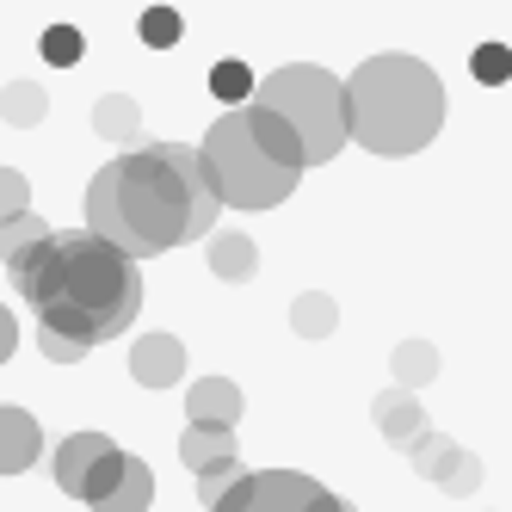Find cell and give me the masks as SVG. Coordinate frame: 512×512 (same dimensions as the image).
I'll use <instances>...</instances> for the list:
<instances>
[{"label": "cell", "instance_id": "83f0119b", "mask_svg": "<svg viewBox=\"0 0 512 512\" xmlns=\"http://www.w3.org/2000/svg\"><path fill=\"white\" fill-rule=\"evenodd\" d=\"M13 346H19V327H13V309H0V364L13 358Z\"/></svg>", "mask_w": 512, "mask_h": 512}, {"label": "cell", "instance_id": "52a82bcc", "mask_svg": "<svg viewBox=\"0 0 512 512\" xmlns=\"http://www.w3.org/2000/svg\"><path fill=\"white\" fill-rule=\"evenodd\" d=\"M124 457H130V451H118L105 432H68L62 445H56V457H50V469H56V488H62L68 500L99 506L105 494L118 488Z\"/></svg>", "mask_w": 512, "mask_h": 512}, {"label": "cell", "instance_id": "ffe728a7", "mask_svg": "<svg viewBox=\"0 0 512 512\" xmlns=\"http://www.w3.org/2000/svg\"><path fill=\"white\" fill-rule=\"evenodd\" d=\"M395 377H401V389H420V383H432L438 377V352L426 346V340H401L395 346Z\"/></svg>", "mask_w": 512, "mask_h": 512}, {"label": "cell", "instance_id": "9a60e30c", "mask_svg": "<svg viewBox=\"0 0 512 512\" xmlns=\"http://www.w3.org/2000/svg\"><path fill=\"white\" fill-rule=\"evenodd\" d=\"M155 500V469L142 463V457H124V475H118V488L105 494L93 512H149Z\"/></svg>", "mask_w": 512, "mask_h": 512}, {"label": "cell", "instance_id": "cb8c5ba5", "mask_svg": "<svg viewBox=\"0 0 512 512\" xmlns=\"http://www.w3.org/2000/svg\"><path fill=\"white\" fill-rule=\"evenodd\" d=\"M44 50H50V56H56L62 68H68V62H75V56H81V38H75V31H68V25H56V31H50V38H44Z\"/></svg>", "mask_w": 512, "mask_h": 512}, {"label": "cell", "instance_id": "277c9868", "mask_svg": "<svg viewBox=\"0 0 512 512\" xmlns=\"http://www.w3.org/2000/svg\"><path fill=\"white\" fill-rule=\"evenodd\" d=\"M198 155H204V173H210L216 198H223V210H272V204H284L297 192V179H303L297 167H284V161H272L260 149V136H253L241 105L210 124Z\"/></svg>", "mask_w": 512, "mask_h": 512}, {"label": "cell", "instance_id": "3957f363", "mask_svg": "<svg viewBox=\"0 0 512 512\" xmlns=\"http://www.w3.org/2000/svg\"><path fill=\"white\" fill-rule=\"evenodd\" d=\"M445 124V81L420 56H371L346 75V130L371 155H420Z\"/></svg>", "mask_w": 512, "mask_h": 512}, {"label": "cell", "instance_id": "5b68a950", "mask_svg": "<svg viewBox=\"0 0 512 512\" xmlns=\"http://www.w3.org/2000/svg\"><path fill=\"white\" fill-rule=\"evenodd\" d=\"M260 105H266V112H278L290 130H297L309 167L334 161L346 142H352V130H346V81L327 75V68H315V62L272 68V75L260 81Z\"/></svg>", "mask_w": 512, "mask_h": 512}, {"label": "cell", "instance_id": "ac0fdd59", "mask_svg": "<svg viewBox=\"0 0 512 512\" xmlns=\"http://www.w3.org/2000/svg\"><path fill=\"white\" fill-rule=\"evenodd\" d=\"M44 112H50V99H44L38 81H7V87H0V118H7L13 130L44 124Z\"/></svg>", "mask_w": 512, "mask_h": 512}, {"label": "cell", "instance_id": "8992f818", "mask_svg": "<svg viewBox=\"0 0 512 512\" xmlns=\"http://www.w3.org/2000/svg\"><path fill=\"white\" fill-rule=\"evenodd\" d=\"M210 512H352L334 488L297 469H247Z\"/></svg>", "mask_w": 512, "mask_h": 512}, {"label": "cell", "instance_id": "2e32d148", "mask_svg": "<svg viewBox=\"0 0 512 512\" xmlns=\"http://www.w3.org/2000/svg\"><path fill=\"white\" fill-rule=\"evenodd\" d=\"M210 272L223 284H247L253 272H260V247H253L247 235H216L210 241Z\"/></svg>", "mask_w": 512, "mask_h": 512}, {"label": "cell", "instance_id": "5bb4252c", "mask_svg": "<svg viewBox=\"0 0 512 512\" xmlns=\"http://www.w3.org/2000/svg\"><path fill=\"white\" fill-rule=\"evenodd\" d=\"M241 112H247L253 136H260V149H266L272 161H284V167H297V173L309 167V161H303V142H297V130H290V124H284L278 112H266L260 99H253V105H241Z\"/></svg>", "mask_w": 512, "mask_h": 512}, {"label": "cell", "instance_id": "9c48e42d", "mask_svg": "<svg viewBox=\"0 0 512 512\" xmlns=\"http://www.w3.org/2000/svg\"><path fill=\"white\" fill-rule=\"evenodd\" d=\"M408 463L426 475V482H438L445 494H475V488H482V463H475L463 445H451V438H438V432H420L414 438Z\"/></svg>", "mask_w": 512, "mask_h": 512}, {"label": "cell", "instance_id": "8fae6325", "mask_svg": "<svg viewBox=\"0 0 512 512\" xmlns=\"http://www.w3.org/2000/svg\"><path fill=\"white\" fill-rule=\"evenodd\" d=\"M130 377H136L142 389L179 383V377H186V346H179L173 334H142L136 352H130Z\"/></svg>", "mask_w": 512, "mask_h": 512}, {"label": "cell", "instance_id": "44dd1931", "mask_svg": "<svg viewBox=\"0 0 512 512\" xmlns=\"http://www.w3.org/2000/svg\"><path fill=\"white\" fill-rule=\"evenodd\" d=\"M19 216H31V186H25V173L0 167V229L19 223Z\"/></svg>", "mask_w": 512, "mask_h": 512}, {"label": "cell", "instance_id": "d4e9b609", "mask_svg": "<svg viewBox=\"0 0 512 512\" xmlns=\"http://www.w3.org/2000/svg\"><path fill=\"white\" fill-rule=\"evenodd\" d=\"M210 87H216V93H223V99H235V93H247V68H241V62H223V68H216V75H210Z\"/></svg>", "mask_w": 512, "mask_h": 512}, {"label": "cell", "instance_id": "4316f807", "mask_svg": "<svg viewBox=\"0 0 512 512\" xmlns=\"http://www.w3.org/2000/svg\"><path fill=\"white\" fill-rule=\"evenodd\" d=\"M506 68H512V62H506V50H494V44H488V50H482V62H475V75H482V81H500Z\"/></svg>", "mask_w": 512, "mask_h": 512}, {"label": "cell", "instance_id": "30bf717a", "mask_svg": "<svg viewBox=\"0 0 512 512\" xmlns=\"http://www.w3.org/2000/svg\"><path fill=\"white\" fill-rule=\"evenodd\" d=\"M241 408H247L241 383H229V377H198L192 395H186V426H223V432H235Z\"/></svg>", "mask_w": 512, "mask_h": 512}, {"label": "cell", "instance_id": "4fadbf2b", "mask_svg": "<svg viewBox=\"0 0 512 512\" xmlns=\"http://www.w3.org/2000/svg\"><path fill=\"white\" fill-rule=\"evenodd\" d=\"M371 414H377V432H383V438H395L401 451H408L414 438L426 432V414H420V401H414L408 389H383Z\"/></svg>", "mask_w": 512, "mask_h": 512}, {"label": "cell", "instance_id": "7402d4cb", "mask_svg": "<svg viewBox=\"0 0 512 512\" xmlns=\"http://www.w3.org/2000/svg\"><path fill=\"white\" fill-rule=\"evenodd\" d=\"M44 235H50L44 216H19V223L0 229V260H7V253H19V247H31V241H44Z\"/></svg>", "mask_w": 512, "mask_h": 512}, {"label": "cell", "instance_id": "7a4b0ae2", "mask_svg": "<svg viewBox=\"0 0 512 512\" xmlns=\"http://www.w3.org/2000/svg\"><path fill=\"white\" fill-rule=\"evenodd\" d=\"M7 278L38 309V334H56L81 352H93L99 340H118L142 309L136 260H124L112 241H99L87 229H68V235L50 229L44 241L7 253Z\"/></svg>", "mask_w": 512, "mask_h": 512}, {"label": "cell", "instance_id": "7c38bea8", "mask_svg": "<svg viewBox=\"0 0 512 512\" xmlns=\"http://www.w3.org/2000/svg\"><path fill=\"white\" fill-rule=\"evenodd\" d=\"M44 451V432L25 408H0V475H25Z\"/></svg>", "mask_w": 512, "mask_h": 512}, {"label": "cell", "instance_id": "6da1fadb", "mask_svg": "<svg viewBox=\"0 0 512 512\" xmlns=\"http://www.w3.org/2000/svg\"><path fill=\"white\" fill-rule=\"evenodd\" d=\"M216 198L192 142H142L105 161L87 186V235L112 241L124 260H155L216 229Z\"/></svg>", "mask_w": 512, "mask_h": 512}, {"label": "cell", "instance_id": "ba28073f", "mask_svg": "<svg viewBox=\"0 0 512 512\" xmlns=\"http://www.w3.org/2000/svg\"><path fill=\"white\" fill-rule=\"evenodd\" d=\"M179 457H186V469L198 475V500L204 506H216L247 475L241 451H235V432H223V426H186L179 432Z\"/></svg>", "mask_w": 512, "mask_h": 512}, {"label": "cell", "instance_id": "603a6c76", "mask_svg": "<svg viewBox=\"0 0 512 512\" xmlns=\"http://www.w3.org/2000/svg\"><path fill=\"white\" fill-rule=\"evenodd\" d=\"M142 38H149V44H173V38H179V19H173L167 7H155L149 19H142Z\"/></svg>", "mask_w": 512, "mask_h": 512}, {"label": "cell", "instance_id": "e0dca14e", "mask_svg": "<svg viewBox=\"0 0 512 512\" xmlns=\"http://www.w3.org/2000/svg\"><path fill=\"white\" fill-rule=\"evenodd\" d=\"M93 130H99L105 142H136V130H142L136 99H130V93H105V99L93 105Z\"/></svg>", "mask_w": 512, "mask_h": 512}, {"label": "cell", "instance_id": "484cf974", "mask_svg": "<svg viewBox=\"0 0 512 512\" xmlns=\"http://www.w3.org/2000/svg\"><path fill=\"white\" fill-rule=\"evenodd\" d=\"M38 352H44L50 364H75V358H87L81 346H68V340H56V334H38Z\"/></svg>", "mask_w": 512, "mask_h": 512}, {"label": "cell", "instance_id": "d6986e66", "mask_svg": "<svg viewBox=\"0 0 512 512\" xmlns=\"http://www.w3.org/2000/svg\"><path fill=\"white\" fill-rule=\"evenodd\" d=\"M334 321H340V309H334V297H321V290H309V297L290 303V327H297L303 340H327Z\"/></svg>", "mask_w": 512, "mask_h": 512}]
</instances>
